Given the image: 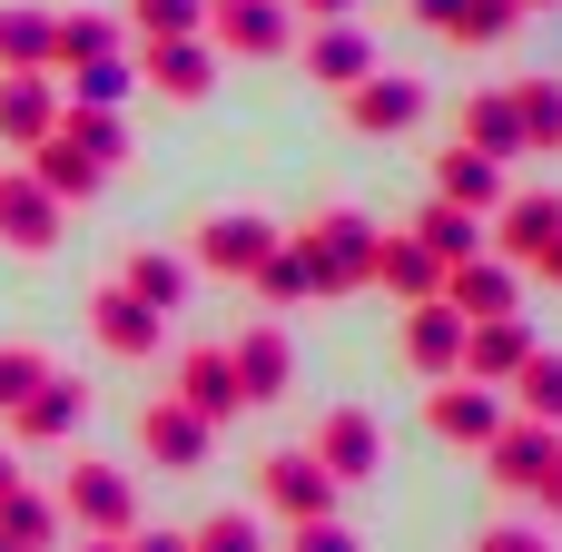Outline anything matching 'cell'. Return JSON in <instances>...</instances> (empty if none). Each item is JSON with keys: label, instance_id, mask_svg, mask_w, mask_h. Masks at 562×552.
<instances>
[{"label": "cell", "instance_id": "4316f807", "mask_svg": "<svg viewBox=\"0 0 562 552\" xmlns=\"http://www.w3.org/2000/svg\"><path fill=\"white\" fill-rule=\"evenodd\" d=\"M119 286H128L148 316H178V296H188V267H178V257H158V247H138V257L119 267Z\"/></svg>", "mask_w": 562, "mask_h": 552}, {"label": "cell", "instance_id": "f35d334b", "mask_svg": "<svg viewBox=\"0 0 562 552\" xmlns=\"http://www.w3.org/2000/svg\"><path fill=\"white\" fill-rule=\"evenodd\" d=\"M257 286H267V296H277V306H286V296H316V277H306V267H296V247H277V257H267V267H257Z\"/></svg>", "mask_w": 562, "mask_h": 552}, {"label": "cell", "instance_id": "83f0119b", "mask_svg": "<svg viewBox=\"0 0 562 552\" xmlns=\"http://www.w3.org/2000/svg\"><path fill=\"white\" fill-rule=\"evenodd\" d=\"M415 247H425L435 267H464V257H484V237H474V217H464V207H445V198H435V207L415 217Z\"/></svg>", "mask_w": 562, "mask_h": 552}, {"label": "cell", "instance_id": "ac0fdd59", "mask_svg": "<svg viewBox=\"0 0 562 552\" xmlns=\"http://www.w3.org/2000/svg\"><path fill=\"white\" fill-rule=\"evenodd\" d=\"M49 128H59V89H49V69H10V79H0V138L40 148Z\"/></svg>", "mask_w": 562, "mask_h": 552}, {"label": "cell", "instance_id": "52a82bcc", "mask_svg": "<svg viewBox=\"0 0 562 552\" xmlns=\"http://www.w3.org/2000/svg\"><path fill=\"white\" fill-rule=\"evenodd\" d=\"M257 494H267L286 523H326V514H336V484L316 474V454H267V464H257Z\"/></svg>", "mask_w": 562, "mask_h": 552}, {"label": "cell", "instance_id": "f1b7e54d", "mask_svg": "<svg viewBox=\"0 0 562 552\" xmlns=\"http://www.w3.org/2000/svg\"><path fill=\"white\" fill-rule=\"evenodd\" d=\"M375 277H385L395 296H415V306H425V296L445 286V267H435V257H425L415 237H375Z\"/></svg>", "mask_w": 562, "mask_h": 552}, {"label": "cell", "instance_id": "4fadbf2b", "mask_svg": "<svg viewBox=\"0 0 562 552\" xmlns=\"http://www.w3.org/2000/svg\"><path fill=\"white\" fill-rule=\"evenodd\" d=\"M0 237H10L20 257H40V247L59 237V198H49L30 168H0Z\"/></svg>", "mask_w": 562, "mask_h": 552}, {"label": "cell", "instance_id": "681fc988", "mask_svg": "<svg viewBox=\"0 0 562 552\" xmlns=\"http://www.w3.org/2000/svg\"><path fill=\"white\" fill-rule=\"evenodd\" d=\"M0 552H20V543H10V533H0Z\"/></svg>", "mask_w": 562, "mask_h": 552}, {"label": "cell", "instance_id": "cb8c5ba5", "mask_svg": "<svg viewBox=\"0 0 562 552\" xmlns=\"http://www.w3.org/2000/svg\"><path fill=\"white\" fill-rule=\"evenodd\" d=\"M89 316H99V346H109V356H158V316H148L128 286H109Z\"/></svg>", "mask_w": 562, "mask_h": 552}, {"label": "cell", "instance_id": "44dd1931", "mask_svg": "<svg viewBox=\"0 0 562 552\" xmlns=\"http://www.w3.org/2000/svg\"><path fill=\"white\" fill-rule=\"evenodd\" d=\"M30 178H40V188H49V198H59V207H69V198H89V188H99V178H109V168H99V158H89V148H79V138H69V128H49V138H40V148H30Z\"/></svg>", "mask_w": 562, "mask_h": 552}, {"label": "cell", "instance_id": "7dc6e473", "mask_svg": "<svg viewBox=\"0 0 562 552\" xmlns=\"http://www.w3.org/2000/svg\"><path fill=\"white\" fill-rule=\"evenodd\" d=\"M79 552H119V543H79Z\"/></svg>", "mask_w": 562, "mask_h": 552}, {"label": "cell", "instance_id": "1f68e13d", "mask_svg": "<svg viewBox=\"0 0 562 552\" xmlns=\"http://www.w3.org/2000/svg\"><path fill=\"white\" fill-rule=\"evenodd\" d=\"M514 395H524V415H533V425H562V356L533 346V356H524V375H514Z\"/></svg>", "mask_w": 562, "mask_h": 552}, {"label": "cell", "instance_id": "4dcf8cb0", "mask_svg": "<svg viewBox=\"0 0 562 552\" xmlns=\"http://www.w3.org/2000/svg\"><path fill=\"white\" fill-rule=\"evenodd\" d=\"M514 119H524V148H562V89L553 79H514Z\"/></svg>", "mask_w": 562, "mask_h": 552}, {"label": "cell", "instance_id": "8992f818", "mask_svg": "<svg viewBox=\"0 0 562 552\" xmlns=\"http://www.w3.org/2000/svg\"><path fill=\"white\" fill-rule=\"evenodd\" d=\"M405 365H415L425 385H445V375H464V316H454L445 296H425V306L405 316Z\"/></svg>", "mask_w": 562, "mask_h": 552}, {"label": "cell", "instance_id": "d4e9b609", "mask_svg": "<svg viewBox=\"0 0 562 552\" xmlns=\"http://www.w3.org/2000/svg\"><path fill=\"white\" fill-rule=\"evenodd\" d=\"M207 40H148V79L168 89V99H207Z\"/></svg>", "mask_w": 562, "mask_h": 552}, {"label": "cell", "instance_id": "2e32d148", "mask_svg": "<svg viewBox=\"0 0 562 552\" xmlns=\"http://www.w3.org/2000/svg\"><path fill=\"white\" fill-rule=\"evenodd\" d=\"M306 454H316V474H326V484H366V474H375V415H356V405H346V415H326Z\"/></svg>", "mask_w": 562, "mask_h": 552}, {"label": "cell", "instance_id": "c3c4849f", "mask_svg": "<svg viewBox=\"0 0 562 552\" xmlns=\"http://www.w3.org/2000/svg\"><path fill=\"white\" fill-rule=\"evenodd\" d=\"M524 10H553V0H524Z\"/></svg>", "mask_w": 562, "mask_h": 552}, {"label": "cell", "instance_id": "603a6c76", "mask_svg": "<svg viewBox=\"0 0 562 552\" xmlns=\"http://www.w3.org/2000/svg\"><path fill=\"white\" fill-rule=\"evenodd\" d=\"M425 10V30H445V40H504L514 20H524V0H415Z\"/></svg>", "mask_w": 562, "mask_h": 552}, {"label": "cell", "instance_id": "e575fe53", "mask_svg": "<svg viewBox=\"0 0 562 552\" xmlns=\"http://www.w3.org/2000/svg\"><path fill=\"white\" fill-rule=\"evenodd\" d=\"M49 375H59V365H49L40 346H0V415H10V405H30Z\"/></svg>", "mask_w": 562, "mask_h": 552}, {"label": "cell", "instance_id": "7c38bea8", "mask_svg": "<svg viewBox=\"0 0 562 552\" xmlns=\"http://www.w3.org/2000/svg\"><path fill=\"white\" fill-rule=\"evenodd\" d=\"M207 435H217V425H207V415H188L178 395H158V405L138 415V444H148L168 474H198V464H207Z\"/></svg>", "mask_w": 562, "mask_h": 552}, {"label": "cell", "instance_id": "f546056e", "mask_svg": "<svg viewBox=\"0 0 562 552\" xmlns=\"http://www.w3.org/2000/svg\"><path fill=\"white\" fill-rule=\"evenodd\" d=\"M49 10H0V69H49Z\"/></svg>", "mask_w": 562, "mask_h": 552}, {"label": "cell", "instance_id": "bcb514c9", "mask_svg": "<svg viewBox=\"0 0 562 552\" xmlns=\"http://www.w3.org/2000/svg\"><path fill=\"white\" fill-rule=\"evenodd\" d=\"M10 484H20V464H10V454H0V494H10Z\"/></svg>", "mask_w": 562, "mask_h": 552}, {"label": "cell", "instance_id": "60d3db41", "mask_svg": "<svg viewBox=\"0 0 562 552\" xmlns=\"http://www.w3.org/2000/svg\"><path fill=\"white\" fill-rule=\"evenodd\" d=\"M474 552H553V543H543V533H524V523H494Z\"/></svg>", "mask_w": 562, "mask_h": 552}, {"label": "cell", "instance_id": "74e56055", "mask_svg": "<svg viewBox=\"0 0 562 552\" xmlns=\"http://www.w3.org/2000/svg\"><path fill=\"white\" fill-rule=\"evenodd\" d=\"M119 99H128V69L119 59H89L79 69V109H119Z\"/></svg>", "mask_w": 562, "mask_h": 552}, {"label": "cell", "instance_id": "484cf974", "mask_svg": "<svg viewBox=\"0 0 562 552\" xmlns=\"http://www.w3.org/2000/svg\"><path fill=\"white\" fill-rule=\"evenodd\" d=\"M464 148H484V158H524V119H514V89H494V99H464Z\"/></svg>", "mask_w": 562, "mask_h": 552}, {"label": "cell", "instance_id": "7a4b0ae2", "mask_svg": "<svg viewBox=\"0 0 562 552\" xmlns=\"http://www.w3.org/2000/svg\"><path fill=\"white\" fill-rule=\"evenodd\" d=\"M69 523H79L89 543H128V533H138V494H128V474L79 464V474H69Z\"/></svg>", "mask_w": 562, "mask_h": 552}, {"label": "cell", "instance_id": "9a60e30c", "mask_svg": "<svg viewBox=\"0 0 562 552\" xmlns=\"http://www.w3.org/2000/svg\"><path fill=\"white\" fill-rule=\"evenodd\" d=\"M227 365H237V395H247V405H277L286 375H296V346H286L277 326H247V336L227 346Z\"/></svg>", "mask_w": 562, "mask_h": 552}, {"label": "cell", "instance_id": "6da1fadb", "mask_svg": "<svg viewBox=\"0 0 562 552\" xmlns=\"http://www.w3.org/2000/svg\"><path fill=\"white\" fill-rule=\"evenodd\" d=\"M296 267L316 277V296H346V286L375 277V227H366L356 207H326V217L296 237Z\"/></svg>", "mask_w": 562, "mask_h": 552}, {"label": "cell", "instance_id": "836d02e7", "mask_svg": "<svg viewBox=\"0 0 562 552\" xmlns=\"http://www.w3.org/2000/svg\"><path fill=\"white\" fill-rule=\"evenodd\" d=\"M128 20H138L148 40H198V30H207V0H128Z\"/></svg>", "mask_w": 562, "mask_h": 552}, {"label": "cell", "instance_id": "277c9868", "mask_svg": "<svg viewBox=\"0 0 562 552\" xmlns=\"http://www.w3.org/2000/svg\"><path fill=\"white\" fill-rule=\"evenodd\" d=\"M425 425H435L445 444H474V454H484V444L504 435V405H494V385H474V375H445V385H435V405H425Z\"/></svg>", "mask_w": 562, "mask_h": 552}, {"label": "cell", "instance_id": "d6a6232c", "mask_svg": "<svg viewBox=\"0 0 562 552\" xmlns=\"http://www.w3.org/2000/svg\"><path fill=\"white\" fill-rule=\"evenodd\" d=\"M0 533H10L20 552H49V533H59V514H49L40 494H20V484H10V494H0Z\"/></svg>", "mask_w": 562, "mask_h": 552}, {"label": "cell", "instance_id": "ba28073f", "mask_svg": "<svg viewBox=\"0 0 562 552\" xmlns=\"http://www.w3.org/2000/svg\"><path fill=\"white\" fill-rule=\"evenodd\" d=\"M553 464H562V444H553V425H533V415H524V425H504V435L484 444V474H494L504 494H533Z\"/></svg>", "mask_w": 562, "mask_h": 552}, {"label": "cell", "instance_id": "ab89813d", "mask_svg": "<svg viewBox=\"0 0 562 552\" xmlns=\"http://www.w3.org/2000/svg\"><path fill=\"white\" fill-rule=\"evenodd\" d=\"M286 552H356V533H346V523H296Z\"/></svg>", "mask_w": 562, "mask_h": 552}, {"label": "cell", "instance_id": "3957f363", "mask_svg": "<svg viewBox=\"0 0 562 552\" xmlns=\"http://www.w3.org/2000/svg\"><path fill=\"white\" fill-rule=\"evenodd\" d=\"M207 40L237 49V59H277L296 40V10L286 0H207Z\"/></svg>", "mask_w": 562, "mask_h": 552}, {"label": "cell", "instance_id": "7402d4cb", "mask_svg": "<svg viewBox=\"0 0 562 552\" xmlns=\"http://www.w3.org/2000/svg\"><path fill=\"white\" fill-rule=\"evenodd\" d=\"M79 415H89V395H79L69 375H49V385H40L30 405H10V435H20V444H59V435L79 425Z\"/></svg>", "mask_w": 562, "mask_h": 552}, {"label": "cell", "instance_id": "d6986e66", "mask_svg": "<svg viewBox=\"0 0 562 552\" xmlns=\"http://www.w3.org/2000/svg\"><path fill=\"white\" fill-rule=\"evenodd\" d=\"M306 69H316V89H356V79H375V40L356 20H326L306 40Z\"/></svg>", "mask_w": 562, "mask_h": 552}, {"label": "cell", "instance_id": "ee69618b", "mask_svg": "<svg viewBox=\"0 0 562 552\" xmlns=\"http://www.w3.org/2000/svg\"><path fill=\"white\" fill-rule=\"evenodd\" d=\"M286 10H306V20H346L356 0H286Z\"/></svg>", "mask_w": 562, "mask_h": 552}, {"label": "cell", "instance_id": "30bf717a", "mask_svg": "<svg viewBox=\"0 0 562 552\" xmlns=\"http://www.w3.org/2000/svg\"><path fill=\"white\" fill-rule=\"evenodd\" d=\"M435 296H445V306H454V316L474 326V316H514L524 277H514L504 257H464V267H445V286H435Z\"/></svg>", "mask_w": 562, "mask_h": 552}, {"label": "cell", "instance_id": "9c48e42d", "mask_svg": "<svg viewBox=\"0 0 562 552\" xmlns=\"http://www.w3.org/2000/svg\"><path fill=\"white\" fill-rule=\"evenodd\" d=\"M435 198L464 207V217H494V207H504V158H484V148L454 138V148L435 158Z\"/></svg>", "mask_w": 562, "mask_h": 552}, {"label": "cell", "instance_id": "e0dca14e", "mask_svg": "<svg viewBox=\"0 0 562 552\" xmlns=\"http://www.w3.org/2000/svg\"><path fill=\"white\" fill-rule=\"evenodd\" d=\"M346 119H356L366 138H395V128H415V119H425V89L375 69V79H356V89H346Z\"/></svg>", "mask_w": 562, "mask_h": 552}, {"label": "cell", "instance_id": "5b68a950", "mask_svg": "<svg viewBox=\"0 0 562 552\" xmlns=\"http://www.w3.org/2000/svg\"><path fill=\"white\" fill-rule=\"evenodd\" d=\"M277 247H286V237H277L267 217H247V207H237V217H207V227H198V267H217V277H257Z\"/></svg>", "mask_w": 562, "mask_h": 552}, {"label": "cell", "instance_id": "8d00e7d4", "mask_svg": "<svg viewBox=\"0 0 562 552\" xmlns=\"http://www.w3.org/2000/svg\"><path fill=\"white\" fill-rule=\"evenodd\" d=\"M109 40H119L109 20H59V30H49V59H69V69H89V59H109Z\"/></svg>", "mask_w": 562, "mask_h": 552}, {"label": "cell", "instance_id": "ffe728a7", "mask_svg": "<svg viewBox=\"0 0 562 552\" xmlns=\"http://www.w3.org/2000/svg\"><path fill=\"white\" fill-rule=\"evenodd\" d=\"M178 405L188 415H207V425H227L247 395H237V365H227V346H198L188 365H178Z\"/></svg>", "mask_w": 562, "mask_h": 552}, {"label": "cell", "instance_id": "5bb4252c", "mask_svg": "<svg viewBox=\"0 0 562 552\" xmlns=\"http://www.w3.org/2000/svg\"><path fill=\"white\" fill-rule=\"evenodd\" d=\"M494 237H504V267H543V247L562 237V198H553V188L504 198V207H494Z\"/></svg>", "mask_w": 562, "mask_h": 552}, {"label": "cell", "instance_id": "d590c367", "mask_svg": "<svg viewBox=\"0 0 562 552\" xmlns=\"http://www.w3.org/2000/svg\"><path fill=\"white\" fill-rule=\"evenodd\" d=\"M188 552H267V523L257 514H217V523H198Z\"/></svg>", "mask_w": 562, "mask_h": 552}, {"label": "cell", "instance_id": "f6af8a7d", "mask_svg": "<svg viewBox=\"0 0 562 552\" xmlns=\"http://www.w3.org/2000/svg\"><path fill=\"white\" fill-rule=\"evenodd\" d=\"M533 277H553V286H562V237H553V247H543V267H533Z\"/></svg>", "mask_w": 562, "mask_h": 552}, {"label": "cell", "instance_id": "7bdbcfd3", "mask_svg": "<svg viewBox=\"0 0 562 552\" xmlns=\"http://www.w3.org/2000/svg\"><path fill=\"white\" fill-rule=\"evenodd\" d=\"M533 504H543V514H553V523H562V464H553V474H543V484H533Z\"/></svg>", "mask_w": 562, "mask_h": 552}, {"label": "cell", "instance_id": "b9f144b4", "mask_svg": "<svg viewBox=\"0 0 562 552\" xmlns=\"http://www.w3.org/2000/svg\"><path fill=\"white\" fill-rule=\"evenodd\" d=\"M119 552H188V533H128Z\"/></svg>", "mask_w": 562, "mask_h": 552}, {"label": "cell", "instance_id": "8fae6325", "mask_svg": "<svg viewBox=\"0 0 562 552\" xmlns=\"http://www.w3.org/2000/svg\"><path fill=\"white\" fill-rule=\"evenodd\" d=\"M524 356H533V326H524V316H474V326H464V375H474V385H514Z\"/></svg>", "mask_w": 562, "mask_h": 552}]
</instances>
